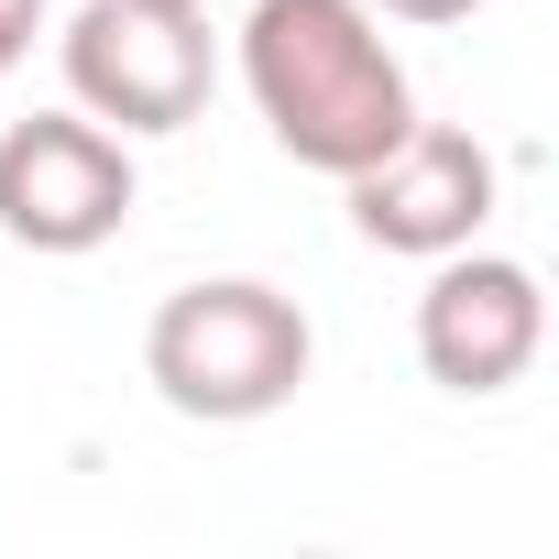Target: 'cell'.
I'll return each mask as SVG.
<instances>
[{"label":"cell","instance_id":"cell-4","mask_svg":"<svg viewBox=\"0 0 559 559\" xmlns=\"http://www.w3.org/2000/svg\"><path fill=\"white\" fill-rule=\"evenodd\" d=\"M143 176L132 143L88 110H34V121H0V230L23 252H99L132 219Z\"/></svg>","mask_w":559,"mask_h":559},{"label":"cell","instance_id":"cell-3","mask_svg":"<svg viewBox=\"0 0 559 559\" xmlns=\"http://www.w3.org/2000/svg\"><path fill=\"white\" fill-rule=\"evenodd\" d=\"M67 56V99L88 121H110L121 143H154V132H187L209 110V12H176V0H88V12L56 34Z\"/></svg>","mask_w":559,"mask_h":559},{"label":"cell","instance_id":"cell-8","mask_svg":"<svg viewBox=\"0 0 559 559\" xmlns=\"http://www.w3.org/2000/svg\"><path fill=\"white\" fill-rule=\"evenodd\" d=\"M362 12H373V23H472L483 0H362Z\"/></svg>","mask_w":559,"mask_h":559},{"label":"cell","instance_id":"cell-2","mask_svg":"<svg viewBox=\"0 0 559 559\" xmlns=\"http://www.w3.org/2000/svg\"><path fill=\"white\" fill-rule=\"evenodd\" d=\"M319 362V330L286 286H263V274H209V286H176L143 330V373L176 417L198 428H252L274 406H297Z\"/></svg>","mask_w":559,"mask_h":559},{"label":"cell","instance_id":"cell-7","mask_svg":"<svg viewBox=\"0 0 559 559\" xmlns=\"http://www.w3.org/2000/svg\"><path fill=\"white\" fill-rule=\"evenodd\" d=\"M34 34H45V0H0V78L34 56Z\"/></svg>","mask_w":559,"mask_h":559},{"label":"cell","instance_id":"cell-1","mask_svg":"<svg viewBox=\"0 0 559 559\" xmlns=\"http://www.w3.org/2000/svg\"><path fill=\"white\" fill-rule=\"evenodd\" d=\"M241 88L308 176H362L417 121L406 56L384 45V23L362 0H252L241 12Z\"/></svg>","mask_w":559,"mask_h":559},{"label":"cell","instance_id":"cell-6","mask_svg":"<svg viewBox=\"0 0 559 559\" xmlns=\"http://www.w3.org/2000/svg\"><path fill=\"white\" fill-rule=\"evenodd\" d=\"M537 352H548L537 274H526L515 252H472V241L439 252L428 297H417V362H428V384H450V395H504V384L537 373Z\"/></svg>","mask_w":559,"mask_h":559},{"label":"cell","instance_id":"cell-9","mask_svg":"<svg viewBox=\"0 0 559 559\" xmlns=\"http://www.w3.org/2000/svg\"><path fill=\"white\" fill-rule=\"evenodd\" d=\"M176 12H209V0H176Z\"/></svg>","mask_w":559,"mask_h":559},{"label":"cell","instance_id":"cell-5","mask_svg":"<svg viewBox=\"0 0 559 559\" xmlns=\"http://www.w3.org/2000/svg\"><path fill=\"white\" fill-rule=\"evenodd\" d=\"M341 198H352V230H362L373 252L439 263V252L483 241L504 176H493V143H483V132H461V121H406V143H384L362 176H341Z\"/></svg>","mask_w":559,"mask_h":559}]
</instances>
